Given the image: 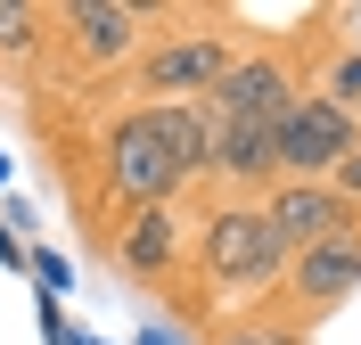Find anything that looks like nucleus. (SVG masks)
Returning <instances> with one entry per match:
<instances>
[{"mask_svg": "<svg viewBox=\"0 0 361 345\" xmlns=\"http://www.w3.org/2000/svg\"><path fill=\"white\" fill-rule=\"evenodd\" d=\"M49 157H58V181H66V198H74V222H82L90 255L107 247L132 214L197 198L189 173L173 164V123H164V107H140V99H115V107L74 115V132L49 123Z\"/></svg>", "mask_w": 361, "mask_h": 345, "instance_id": "obj_1", "label": "nucleus"}, {"mask_svg": "<svg viewBox=\"0 0 361 345\" xmlns=\"http://www.w3.org/2000/svg\"><path fill=\"white\" fill-rule=\"evenodd\" d=\"M288 279V247L271 230L263 198H214L197 189V222H189V296L173 304L180 321H197L214 337V304H230V321L279 296Z\"/></svg>", "mask_w": 361, "mask_h": 345, "instance_id": "obj_2", "label": "nucleus"}, {"mask_svg": "<svg viewBox=\"0 0 361 345\" xmlns=\"http://www.w3.org/2000/svg\"><path fill=\"white\" fill-rule=\"evenodd\" d=\"M238 17L230 8H164V25L148 33L132 66L115 74V99H140V107H180V99H214L230 66H238Z\"/></svg>", "mask_w": 361, "mask_h": 345, "instance_id": "obj_3", "label": "nucleus"}, {"mask_svg": "<svg viewBox=\"0 0 361 345\" xmlns=\"http://www.w3.org/2000/svg\"><path fill=\"white\" fill-rule=\"evenodd\" d=\"M157 25L164 8H148V0H66V8H49V58L66 66V83H115L148 49Z\"/></svg>", "mask_w": 361, "mask_h": 345, "instance_id": "obj_4", "label": "nucleus"}, {"mask_svg": "<svg viewBox=\"0 0 361 345\" xmlns=\"http://www.w3.org/2000/svg\"><path fill=\"white\" fill-rule=\"evenodd\" d=\"M99 263H107L123 288H140V296H173L180 304V296H189V214H180V206L132 214V222L99 247Z\"/></svg>", "mask_w": 361, "mask_h": 345, "instance_id": "obj_5", "label": "nucleus"}, {"mask_svg": "<svg viewBox=\"0 0 361 345\" xmlns=\"http://www.w3.org/2000/svg\"><path fill=\"white\" fill-rule=\"evenodd\" d=\"M271 132H279V181H337L345 164L361 157V123L320 91V83L295 99Z\"/></svg>", "mask_w": 361, "mask_h": 345, "instance_id": "obj_6", "label": "nucleus"}, {"mask_svg": "<svg viewBox=\"0 0 361 345\" xmlns=\"http://www.w3.org/2000/svg\"><path fill=\"white\" fill-rule=\"evenodd\" d=\"M353 296H361V222L337 230V238H320V247H304V255H288V279H279L271 313H288L295 329H320Z\"/></svg>", "mask_w": 361, "mask_h": 345, "instance_id": "obj_7", "label": "nucleus"}, {"mask_svg": "<svg viewBox=\"0 0 361 345\" xmlns=\"http://www.w3.org/2000/svg\"><path fill=\"white\" fill-rule=\"evenodd\" d=\"M263 214H271V230H279L288 255H304V247H320V238H337V230L361 222V206L345 198L337 181H279L263 198Z\"/></svg>", "mask_w": 361, "mask_h": 345, "instance_id": "obj_8", "label": "nucleus"}, {"mask_svg": "<svg viewBox=\"0 0 361 345\" xmlns=\"http://www.w3.org/2000/svg\"><path fill=\"white\" fill-rule=\"evenodd\" d=\"M25 58H33V66L49 58V8H25V0H0V74H17Z\"/></svg>", "mask_w": 361, "mask_h": 345, "instance_id": "obj_9", "label": "nucleus"}, {"mask_svg": "<svg viewBox=\"0 0 361 345\" xmlns=\"http://www.w3.org/2000/svg\"><path fill=\"white\" fill-rule=\"evenodd\" d=\"M320 91H329V99H337V107L361 123V49H329V66H320Z\"/></svg>", "mask_w": 361, "mask_h": 345, "instance_id": "obj_10", "label": "nucleus"}, {"mask_svg": "<svg viewBox=\"0 0 361 345\" xmlns=\"http://www.w3.org/2000/svg\"><path fill=\"white\" fill-rule=\"evenodd\" d=\"M25 279H33L42 296H66V288H74V263L49 247V238H33V263H25Z\"/></svg>", "mask_w": 361, "mask_h": 345, "instance_id": "obj_11", "label": "nucleus"}, {"mask_svg": "<svg viewBox=\"0 0 361 345\" xmlns=\"http://www.w3.org/2000/svg\"><path fill=\"white\" fill-rule=\"evenodd\" d=\"M329 33H337V49H361V0H337L329 8Z\"/></svg>", "mask_w": 361, "mask_h": 345, "instance_id": "obj_12", "label": "nucleus"}, {"mask_svg": "<svg viewBox=\"0 0 361 345\" xmlns=\"http://www.w3.org/2000/svg\"><path fill=\"white\" fill-rule=\"evenodd\" d=\"M132 345H180V337H173L164 321H140V337H132Z\"/></svg>", "mask_w": 361, "mask_h": 345, "instance_id": "obj_13", "label": "nucleus"}, {"mask_svg": "<svg viewBox=\"0 0 361 345\" xmlns=\"http://www.w3.org/2000/svg\"><path fill=\"white\" fill-rule=\"evenodd\" d=\"M337 189H345V198H353V206H361V157H353V164H345V173H337Z\"/></svg>", "mask_w": 361, "mask_h": 345, "instance_id": "obj_14", "label": "nucleus"}, {"mask_svg": "<svg viewBox=\"0 0 361 345\" xmlns=\"http://www.w3.org/2000/svg\"><path fill=\"white\" fill-rule=\"evenodd\" d=\"M74 345H107V337H99V329H82V337H74Z\"/></svg>", "mask_w": 361, "mask_h": 345, "instance_id": "obj_15", "label": "nucleus"}]
</instances>
